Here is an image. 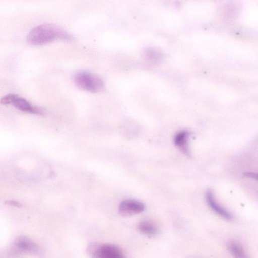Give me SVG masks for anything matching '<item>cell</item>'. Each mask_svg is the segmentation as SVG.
<instances>
[{"label": "cell", "mask_w": 258, "mask_h": 258, "mask_svg": "<svg viewBox=\"0 0 258 258\" xmlns=\"http://www.w3.org/2000/svg\"><path fill=\"white\" fill-rule=\"evenodd\" d=\"M243 175L245 177L252 179H257V174L253 172H245L243 174Z\"/></svg>", "instance_id": "cell-12"}, {"label": "cell", "mask_w": 258, "mask_h": 258, "mask_svg": "<svg viewBox=\"0 0 258 258\" xmlns=\"http://www.w3.org/2000/svg\"><path fill=\"white\" fill-rule=\"evenodd\" d=\"M11 205H13L14 206H20V205H21L20 203H19L18 202H15V201H9L8 202Z\"/></svg>", "instance_id": "cell-13"}, {"label": "cell", "mask_w": 258, "mask_h": 258, "mask_svg": "<svg viewBox=\"0 0 258 258\" xmlns=\"http://www.w3.org/2000/svg\"><path fill=\"white\" fill-rule=\"evenodd\" d=\"M205 197L209 206L216 214L228 220H231L233 219L232 214L217 202L212 190H208L206 191Z\"/></svg>", "instance_id": "cell-6"}, {"label": "cell", "mask_w": 258, "mask_h": 258, "mask_svg": "<svg viewBox=\"0 0 258 258\" xmlns=\"http://www.w3.org/2000/svg\"><path fill=\"white\" fill-rule=\"evenodd\" d=\"M159 55L158 52L153 48H147L143 51V57L150 61H154Z\"/></svg>", "instance_id": "cell-11"}, {"label": "cell", "mask_w": 258, "mask_h": 258, "mask_svg": "<svg viewBox=\"0 0 258 258\" xmlns=\"http://www.w3.org/2000/svg\"><path fill=\"white\" fill-rule=\"evenodd\" d=\"M145 206L142 202L135 199L122 201L118 207L119 213L122 216H129L142 212Z\"/></svg>", "instance_id": "cell-5"}, {"label": "cell", "mask_w": 258, "mask_h": 258, "mask_svg": "<svg viewBox=\"0 0 258 258\" xmlns=\"http://www.w3.org/2000/svg\"><path fill=\"white\" fill-rule=\"evenodd\" d=\"M89 254L97 258H122L124 257L122 249L112 244H91L88 248Z\"/></svg>", "instance_id": "cell-4"}, {"label": "cell", "mask_w": 258, "mask_h": 258, "mask_svg": "<svg viewBox=\"0 0 258 258\" xmlns=\"http://www.w3.org/2000/svg\"><path fill=\"white\" fill-rule=\"evenodd\" d=\"M188 134L186 132H182L178 134L174 139L175 144L180 148L183 152L189 155V151L187 145Z\"/></svg>", "instance_id": "cell-9"}, {"label": "cell", "mask_w": 258, "mask_h": 258, "mask_svg": "<svg viewBox=\"0 0 258 258\" xmlns=\"http://www.w3.org/2000/svg\"><path fill=\"white\" fill-rule=\"evenodd\" d=\"M76 85L81 89L91 92H98L104 87V83L98 76L88 71H79L74 76Z\"/></svg>", "instance_id": "cell-2"}, {"label": "cell", "mask_w": 258, "mask_h": 258, "mask_svg": "<svg viewBox=\"0 0 258 258\" xmlns=\"http://www.w3.org/2000/svg\"><path fill=\"white\" fill-rule=\"evenodd\" d=\"M138 229L142 233L150 237L155 236L159 233L156 224L148 220L141 221L138 225Z\"/></svg>", "instance_id": "cell-7"}, {"label": "cell", "mask_w": 258, "mask_h": 258, "mask_svg": "<svg viewBox=\"0 0 258 258\" xmlns=\"http://www.w3.org/2000/svg\"><path fill=\"white\" fill-rule=\"evenodd\" d=\"M15 245L20 249L27 251H36L38 250V246L29 238L20 236L17 238L15 242Z\"/></svg>", "instance_id": "cell-8"}, {"label": "cell", "mask_w": 258, "mask_h": 258, "mask_svg": "<svg viewBox=\"0 0 258 258\" xmlns=\"http://www.w3.org/2000/svg\"><path fill=\"white\" fill-rule=\"evenodd\" d=\"M0 103L12 104L18 109L27 113L39 115L45 114L43 108L32 105L25 99L15 94H9L3 97L0 99Z\"/></svg>", "instance_id": "cell-3"}, {"label": "cell", "mask_w": 258, "mask_h": 258, "mask_svg": "<svg viewBox=\"0 0 258 258\" xmlns=\"http://www.w3.org/2000/svg\"><path fill=\"white\" fill-rule=\"evenodd\" d=\"M27 40L30 44L40 45L57 40L72 41L74 37L57 25L45 24L38 25L32 29Z\"/></svg>", "instance_id": "cell-1"}, {"label": "cell", "mask_w": 258, "mask_h": 258, "mask_svg": "<svg viewBox=\"0 0 258 258\" xmlns=\"http://www.w3.org/2000/svg\"><path fill=\"white\" fill-rule=\"evenodd\" d=\"M228 250L235 257H245L246 253L242 245L238 242L231 241L227 244Z\"/></svg>", "instance_id": "cell-10"}]
</instances>
